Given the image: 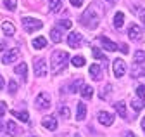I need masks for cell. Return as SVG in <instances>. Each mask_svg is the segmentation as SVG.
I'll use <instances>...</instances> for the list:
<instances>
[{"mask_svg": "<svg viewBox=\"0 0 145 137\" xmlns=\"http://www.w3.org/2000/svg\"><path fill=\"white\" fill-rule=\"evenodd\" d=\"M100 16H102V9H99L97 4H92V5L86 9V12L81 16V23H83L85 26H88L90 30H95V28L99 26Z\"/></svg>", "mask_w": 145, "mask_h": 137, "instance_id": "cell-1", "label": "cell"}, {"mask_svg": "<svg viewBox=\"0 0 145 137\" xmlns=\"http://www.w3.org/2000/svg\"><path fill=\"white\" fill-rule=\"evenodd\" d=\"M69 61V54L66 50H56V52H52V73H59L62 71L66 64Z\"/></svg>", "mask_w": 145, "mask_h": 137, "instance_id": "cell-2", "label": "cell"}, {"mask_svg": "<svg viewBox=\"0 0 145 137\" xmlns=\"http://www.w3.org/2000/svg\"><path fill=\"white\" fill-rule=\"evenodd\" d=\"M23 26L28 33H33V31H38L43 28V23L40 19H33V18H23Z\"/></svg>", "mask_w": 145, "mask_h": 137, "instance_id": "cell-3", "label": "cell"}, {"mask_svg": "<svg viewBox=\"0 0 145 137\" xmlns=\"http://www.w3.org/2000/svg\"><path fill=\"white\" fill-rule=\"evenodd\" d=\"M67 45L72 47V49H80V47L83 45V37H81V33H78V31L69 33V37H67Z\"/></svg>", "mask_w": 145, "mask_h": 137, "instance_id": "cell-4", "label": "cell"}, {"mask_svg": "<svg viewBox=\"0 0 145 137\" xmlns=\"http://www.w3.org/2000/svg\"><path fill=\"white\" fill-rule=\"evenodd\" d=\"M112 71H114V76H116V78L124 76V73H126V63H124L123 59H114Z\"/></svg>", "mask_w": 145, "mask_h": 137, "instance_id": "cell-5", "label": "cell"}, {"mask_svg": "<svg viewBox=\"0 0 145 137\" xmlns=\"http://www.w3.org/2000/svg\"><path fill=\"white\" fill-rule=\"evenodd\" d=\"M35 104L36 108H40V109H48L50 108V97L47 94H38L35 99Z\"/></svg>", "mask_w": 145, "mask_h": 137, "instance_id": "cell-6", "label": "cell"}, {"mask_svg": "<svg viewBox=\"0 0 145 137\" xmlns=\"http://www.w3.org/2000/svg\"><path fill=\"white\" fill-rule=\"evenodd\" d=\"M35 75L36 76H45L47 75V63H45V59H35Z\"/></svg>", "mask_w": 145, "mask_h": 137, "instance_id": "cell-7", "label": "cell"}, {"mask_svg": "<svg viewBox=\"0 0 145 137\" xmlns=\"http://www.w3.org/2000/svg\"><path fill=\"white\" fill-rule=\"evenodd\" d=\"M97 120H99L102 125H105V127H109V125L114 123V116H112L111 113H107V111H100V113L97 115Z\"/></svg>", "mask_w": 145, "mask_h": 137, "instance_id": "cell-8", "label": "cell"}, {"mask_svg": "<svg viewBox=\"0 0 145 137\" xmlns=\"http://www.w3.org/2000/svg\"><path fill=\"white\" fill-rule=\"evenodd\" d=\"M97 40L100 42V45H102L105 50H109V52H116V50H118V45H116L112 40H109L107 37H99Z\"/></svg>", "mask_w": 145, "mask_h": 137, "instance_id": "cell-9", "label": "cell"}, {"mask_svg": "<svg viewBox=\"0 0 145 137\" xmlns=\"http://www.w3.org/2000/svg\"><path fill=\"white\" fill-rule=\"evenodd\" d=\"M17 56H19V50H17V49H10L9 52L2 57V63L4 64H10V63H14L17 59Z\"/></svg>", "mask_w": 145, "mask_h": 137, "instance_id": "cell-10", "label": "cell"}, {"mask_svg": "<svg viewBox=\"0 0 145 137\" xmlns=\"http://www.w3.org/2000/svg\"><path fill=\"white\" fill-rule=\"evenodd\" d=\"M5 128H7V134L9 135H12V137H17L21 134V130H19V127H17V123L16 122H5Z\"/></svg>", "mask_w": 145, "mask_h": 137, "instance_id": "cell-11", "label": "cell"}, {"mask_svg": "<svg viewBox=\"0 0 145 137\" xmlns=\"http://www.w3.org/2000/svg\"><path fill=\"white\" fill-rule=\"evenodd\" d=\"M42 125L47 128V130H56L57 128V120L54 118V116H45L42 120Z\"/></svg>", "mask_w": 145, "mask_h": 137, "instance_id": "cell-12", "label": "cell"}, {"mask_svg": "<svg viewBox=\"0 0 145 137\" xmlns=\"http://www.w3.org/2000/svg\"><path fill=\"white\" fill-rule=\"evenodd\" d=\"M128 37H130V40H140V37H142V30H140V26L131 24V26L128 28Z\"/></svg>", "mask_w": 145, "mask_h": 137, "instance_id": "cell-13", "label": "cell"}, {"mask_svg": "<svg viewBox=\"0 0 145 137\" xmlns=\"http://www.w3.org/2000/svg\"><path fill=\"white\" fill-rule=\"evenodd\" d=\"M16 75H19L23 82H26V75H28V64L26 63H21L19 66H16Z\"/></svg>", "mask_w": 145, "mask_h": 137, "instance_id": "cell-14", "label": "cell"}, {"mask_svg": "<svg viewBox=\"0 0 145 137\" xmlns=\"http://www.w3.org/2000/svg\"><path fill=\"white\" fill-rule=\"evenodd\" d=\"M2 31H4V35L12 37L14 33H16V26H14L10 21H4V23H2Z\"/></svg>", "mask_w": 145, "mask_h": 137, "instance_id": "cell-15", "label": "cell"}, {"mask_svg": "<svg viewBox=\"0 0 145 137\" xmlns=\"http://www.w3.org/2000/svg\"><path fill=\"white\" fill-rule=\"evenodd\" d=\"M114 109L118 111V115H119L123 120H126V118H128V115H126V104H124V101H119V102H116V104H114Z\"/></svg>", "mask_w": 145, "mask_h": 137, "instance_id": "cell-16", "label": "cell"}, {"mask_svg": "<svg viewBox=\"0 0 145 137\" xmlns=\"http://www.w3.org/2000/svg\"><path fill=\"white\" fill-rule=\"evenodd\" d=\"M90 76H92L93 80H97V82L102 78V70H100L99 64H92V66H90Z\"/></svg>", "mask_w": 145, "mask_h": 137, "instance_id": "cell-17", "label": "cell"}, {"mask_svg": "<svg viewBox=\"0 0 145 137\" xmlns=\"http://www.w3.org/2000/svg\"><path fill=\"white\" fill-rule=\"evenodd\" d=\"M86 116V106H85V102H78V111H76V120L78 122H83Z\"/></svg>", "mask_w": 145, "mask_h": 137, "instance_id": "cell-18", "label": "cell"}, {"mask_svg": "<svg viewBox=\"0 0 145 137\" xmlns=\"http://www.w3.org/2000/svg\"><path fill=\"white\" fill-rule=\"evenodd\" d=\"M10 113H12V116H16L17 120H21V122H24V123L29 122V115H28V111H16V109H12Z\"/></svg>", "mask_w": 145, "mask_h": 137, "instance_id": "cell-19", "label": "cell"}, {"mask_svg": "<svg viewBox=\"0 0 145 137\" xmlns=\"http://www.w3.org/2000/svg\"><path fill=\"white\" fill-rule=\"evenodd\" d=\"M50 38H52V42L59 43V42L62 40V31H61L59 28H52V31H50Z\"/></svg>", "mask_w": 145, "mask_h": 137, "instance_id": "cell-20", "label": "cell"}, {"mask_svg": "<svg viewBox=\"0 0 145 137\" xmlns=\"http://www.w3.org/2000/svg\"><path fill=\"white\" fill-rule=\"evenodd\" d=\"M123 23H124V14L119 11V12H116V16H114V28H121L123 26Z\"/></svg>", "mask_w": 145, "mask_h": 137, "instance_id": "cell-21", "label": "cell"}, {"mask_svg": "<svg viewBox=\"0 0 145 137\" xmlns=\"http://www.w3.org/2000/svg\"><path fill=\"white\" fill-rule=\"evenodd\" d=\"M92 94H93V89L90 85H81V97L83 99H90Z\"/></svg>", "mask_w": 145, "mask_h": 137, "instance_id": "cell-22", "label": "cell"}, {"mask_svg": "<svg viewBox=\"0 0 145 137\" xmlns=\"http://www.w3.org/2000/svg\"><path fill=\"white\" fill-rule=\"evenodd\" d=\"M45 45H47L45 37H36V38L33 40V47H35V49H38V50H40V49H43Z\"/></svg>", "mask_w": 145, "mask_h": 137, "instance_id": "cell-23", "label": "cell"}, {"mask_svg": "<svg viewBox=\"0 0 145 137\" xmlns=\"http://www.w3.org/2000/svg\"><path fill=\"white\" fill-rule=\"evenodd\" d=\"M61 5H62L61 0H48V9H50V12H57L61 9Z\"/></svg>", "mask_w": 145, "mask_h": 137, "instance_id": "cell-24", "label": "cell"}, {"mask_svg": "<svg viewBox=\"0 0 145 137\" xmlns=\"http://www.w3.org/2000/svg\"><path fill=\"white\" fill-rule=\"evenodd\" d=\"M85 57H81V56H74L72 57V66H76V68H81V66H85Z\"/></svg>", "mask_w": 145, "mask_h": 137, "instance_id": "cell-25", "label": "cell"}, {"mask_svg": "<svg viewBox=\"0 0 145 137\" xmlns=\"http://www.w3.org/2000/svg\"><path fill=\"white\" fill-rule=\"evenodd\" d=\"M135 63L137 64L145 63V52H143V50H137V52H135Z\"/></svg>", "mask_w": 145, "mask_h": 137, "instance_id": "cell-26", "label": "cell"}, {"mask_svg": "<svg viewBox=\"0 0 145 137\" xmlns=\"http://www.w3.org/2000/svg\"><path fill=\"white\" fill-rule=\"evenodd\" d=\"M131 108H133L135 111H140V109L143 108V101H142V99H133V101H131Z\"/></svg>", "mask_w": 145, "mask_h": 137, "instance_id": "cell-27", "label": "cell"}, {"mask_svg": "<svg viewBox=\"0 0 145 137\" xmlns=\"http://www.w3.org/2000/svg\"><path fill=\"white\" fill-rule=\"evenodd\" d=\"M4 4H5V7H7L9 11H16V7H17V0H4Z\"/></svg>", "mask_w": 145, "mask_h": 137, "instance_id": "cell-28", "label": "cell"}, {"mask_svg": "<svg viewBox=\"0 0 145 137\" xmlns=\"http://www.w3.org/2000/svg\"><path fill=\"white\" fill-rule=\"evenodd\" d=\"M137 96H138V99H145V85H138L137 87Z\"/></svg>", "mask_w": 145, "mask_h": 137, "instance_id": "cell-29", "label": "cell"}, {"mask_svg": "<svg viewBox=\"0 0 145 137\" xmlns=\"http://www.w3.org/2000/svg\"><path fill=\"white\" fill-rule=\"evenodd\" d=\"M92 54H93L95 59H104V54H102V50H100L99 47H93V49H92Z\"/></svg>", "mask_w": 145, "mask_h": 137, "instance_id": "cell-30", "label": "cell"}, {"mask_svg": "<svg viewBox=\"0 0 145 137\" xmlns=\"http://www.w3.org/2000/svg\"><path fill=\"white\" fill-rule=\"evenodd\" d=\"M57 26H61V30H69L71 26H72V23L71 21H67V19H64V21H59V24Z\"/></svg>", "mask_w": 145, "mask_h": 137, "instance_id": "cell-31", "label": "cell"}, {"mask_svg": "<svg viewBox=\"0 0 145 137\" xmlns=\"http://www.w3.org/2000/svg\"><path fill=\"white\" fill-rule=\"evenodd\" d=\"M111 90H112V85H111V83H109V85H107V87H105V90H104V92H100V97H102V99H107V94H109V92H111Z\"/></svg>", "mask_w": 145, "mask_h": 137, "instance_id": "cell-32", "label": "cell"}, {"mask_svg": "<svg viewBox=\"0 0 145 137\" xmlns=\"http://www.w3.org/2000/svg\"><path fill=\"white\" fill-rule=\"evenodd\" d=\"M16 90H17V82H9V92L16 94Z\"/></svg>", "mask_w": 145, "mask_h": 137, "instance_id": "cell-33", "label": "cell"}, {"mask_svg": "<svg viewBox=\"0 0 145 137\" xmlns=\"http://www.w3.org/2000/svg\"><path fill=\"white\" fill-rule=\"evenodd\" d=\"M5 135V128H4V115H0V137Z\"/></svg>", "mask_w": 145, "mask_h": 137, "instance_id": "cell-34", "label": "cell"}, {"mask_svg": "<svg viewBox=\"0 0 145 137\" xmlns=\"http://www.w3.org/2000/svg\"><path fill=\"white\" fill-rule=\"evenodd\" d=\"M61 115H62L64 118H69V115H71V113H69V108L62 106V108H61Z\"/></svg>", "mask_w": 145, "mask_h": 137, "instance_id": "cell-35", "label": "cell"}, {"mask_svg": "<svg viewBox=\"0 0 145 137\" xmlns=\"http://www.w3.org/2000/svg\"><path fill=\"white\" fill-rule=\"evenodd\" d=\"M72 7H81L83 5V0H69Z\"/></svg>", "mask_w": 145, "mask_h": 137, "instance_id": "cell-36", "label": "cell"}, {"mask_svg": "<svg viewBox=\"0 0 145 137\" xmlns=\"http://www.w3.org/2000/svg\"><path fill=\"white\" fill-rule=\"evenodd\" d=\"M80 85H81V80H76V82H74V85H71V92H76Z\"/></svg>", "mask_w": 145, "mask_h": 137, "instance_id": "cell-37", "label": "cell"}, {"mask_svg": "<svg viewBox=\"0 0 145 137\" xmlns=\"http://www.w3.org/2000/svg\"><path fill=\"white\" fill-rule=\"evenodd\" d=\"M4 85H5V80H4V76H2V75H0V90L4 89Z\"/></svg>", "mask_w": 145, "mask_h": 137, "instance_id": "cell-38", "label": "cell"}, {"mask_svg": "<svg viewBox=\"0 0 145 137\" xmlns=\"http://www.w3.org/2000/svg\"><path fill=\"white\" fill-rule=\"evenodd\" d=\"M121 50H123V52H128V45L123 43V45H121Z\"/></svg>", "mask_w": 145, "mask_h": 137, "instance_id": "cell-39", "label": "cell"}, {"mask_svg": "<svg viewBox=\"0 0 145 137\" xmlns=\"http://www.w3.org/2000/svg\"><path fill=\"white\" fill-rule=\"evenodd\" d=\"M142 128H143V132H145V116L142 118Z\"/></svg>", "mask_w": 145, "mask_h": 137, "instance_id": "cell-40", "label": "cell"}, {"mask_svg": "<svg viewBox=\"0 0 145 137\" xmlns=\"http://www.w3.org/2000/svg\"><path fill=\"white\" fill-rule=\"evenodd\" d=\"M126 137H137V135H135L133 132H128V135H126Z\"/></svg>", "mask_w": 145, "mask_h": 137, "instance_id": "cell-41", "label": "cell"}, {"mask_svg": "<svg viewBox=\"0 0 145 137\" xmlns=\"http://www.w3.org/2000/svg\"><path fill=\"white\" fill-rule=\"evenodd\" d=\"M142 23H143V26H145V14L142 16Z\"/></svg>", "mask_w": 145, "mask_h": 137, "instance_id": "cell-42", "label": "cell"}, {"mask_svg": "<svg viewBox=\"0 0 145 137\" xmlns=\"http://www.w3.org/2000/svg\"><path fill=\"white\" fill-rule=\"evenodd\" d=\"M74 137H81V135H80V134H76V135H74Z\"/></svg>", "mask_w": 145, "mask_h": 137, "instance_id": "cell-43", "label": "cell"}, {"mask_svg": "<svg viewBox=\"0 0 145 137\" xmlns=\"http://www.w3.org/2000/svg\"><path fill=\"white\" fill-rule=\"evenodd\" d=\"M109 2H116V0H109Z\"/></svg>", "mask_w": 145, "mask_h": 137, "instance_id": "cell-44", "label": "cell"}, {"mask_svg": "<svg viewBox=\"0 0 145 137\" xmlns=\"http://www.w3.org/2000/svg\"><path fill=\"white\" fill-rule=\"evenodd\" d=\"M31 137H35V135H31Z\"/></svg>", "mask_w": 145, "mask_h": 137, "instance_id": "cell-45", "label": "cell"}]
</instances>
